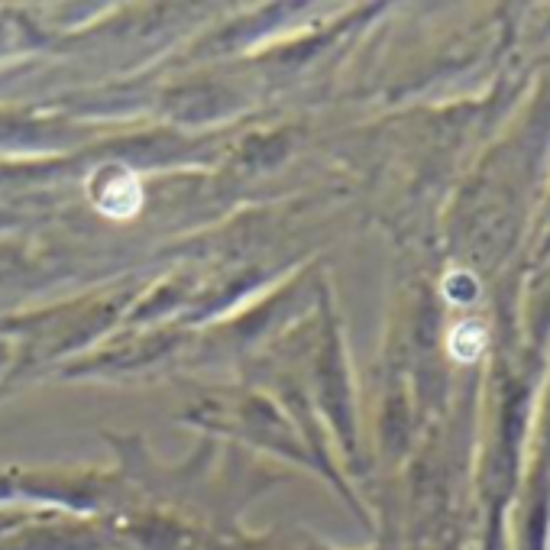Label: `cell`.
<instances>
[{"label": "cell", "mask_w": 550, "mask_h": 550, "mask_svg": "<svg viewBox=\"0 0 550 550\" xmlns=\"http://www.w3.org/2000/svg\"><path fill=\"white\" fill-rule=\"evenodd\" d=\"M98 208L107 217H117V220H127L140 211L143 204V188L136 182V175L127 169H117V172H107V185L98 191Z\"/></svg>", "instance_id": "cell-1"}, {"label": "cell", "mask_w": 550, "mask_h": 550, "mask_svg": "<svg viewBox=\"0 0 550 550\" xmlns=\"http://www.w3.org/2000/svg\"><path fill=\"white\" fill-rule=\"evenodd\" d=\"M447 347H450V356H453V360L473 363V360H479V353H483V347H486V330L479 327L476 321H466V324H460V327L450 330Z\"/></svg>", "instance_id": "cell-2"}, {"label": "cell", "mask_w": 550, "mask_h": 550, "mask_svg": "<svg viewBox=\"0 0 550 550\" xmlns=\"http://www.w3.org/2000/svg\"><path fill=\"white\" fill-rule=\"evenodd\" d=\"M444 292H447L450 301H457V305L460 301H473L476 298V282L466 272H453L450 279L444 282Z\"/></svg>", "instance_id": "cell-3"}]
</instances>
